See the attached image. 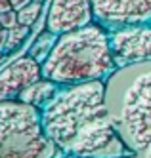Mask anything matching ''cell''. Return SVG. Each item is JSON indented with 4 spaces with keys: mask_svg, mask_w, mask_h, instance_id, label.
<instances>
[{
    "mask_svg": "<svg viewBox=\"0 0 151 158\" xmlns=\"http://www.w3.org/2000/svg\"><path fill=\"white\" fill-rule=\"evenodd\" d=\"M60 84L54 82V80H48V78H38V80H34L33 84H29L23 92L17 95V101H21V103H27L34 109L42 110L46 105L50 103V101L57 95V92H60Z\"/></svg>",
    "mask_w": 151,
    "mask_h": 158,
    "instance_id": "9c48e42d",
    "label": "cell"
},
{
    "mask_svg": "<svg viewBox=\"0 0 151 158\" xmlns=\"http://www.w3.org/2000/svg\"><path fill=\"white\" fill-rule=\"evenodd\" d=\"M6 42H8V29L0 31V53L6 52Z\"/></svg>",
    "mask_w": 151,
    "mask_h": 158,
    "instance_id": "5bb4252c",
    "label": "cell"
},
{
    "mask_svg": "<svg viewBox=\"0 0 151 158\" xmlns=\"http://www.w3.org/2000/svg\"><path fill=\"white\" fill-rule=\"evenodd\" d=\"M40 110L17 99L0 103V158H56Z\"/></svg>",
    "mask_w": 151,
    "mask_h": 158,
    "instance_id": "277c9868",
    "label": "cell"
},
{
    "mask_svg": "<svg viewBox=\"0 0 151 158\" xmlns=\"http://www.w3.org/2000/svg\"><path fill=\"white\" fill-rule=\"evenodd\" d=\"M10 2H11V8H14L16 12H19L21 8H25L27 4H31L33 0H10Z\"/></svg>",
    "mask_w": 151,
    "mask_h": 158,
    "instance_id": "9a60e30c",
    "label": "cell"
},
{
    "mask_svg": "<svg viewBox=\"0 0 151 158\" xmlns=\"http://www.w3.org/2000/svg\"><path fill=\"white\" fill-rule=\"evenodd\" d=\"M34 2H40V4H42V2H44V0H34Z\"/></svg>",
    "mask_w": 151,
    "mask_h": 158,
    "instance_id": "ac0fdd59",
    "label": "cell"
},
{
    "mask_svg": "<svg viewBox=\"0 0 151 158\" xmlns=\"http://www.w3.org/2000/svg\"><path fill=\"white\" fill-rule=\"evenodd\" d=\"M10 10H14V8H11V2H10V0H0V14L10 12Z\"/></svg>",
    "mask_w": 151,
    "mask_h": 158,
    "instance_id": "2e32d148",
    "label": "cell"
},
{
    "mask_svg": "<svg viewBox=\"0 0 151 158\" xmlns=\"http://www.w3.org/2000/svg\"><path fill=\"white\" fill-rule=\"evenodd\" d=\"M40 71L44 78L60 86L109 78L117 71L109 46V31L92 21L90 25L57 35Z\"/></svg>",
    "mask_w": 151,
    "mask_h": 158,
    "instance_id": "3957f363",
    "label": "cell"
},
{
    "mask_svg": "<svg viewBox=\"0 0 151 158\" xmlns=\"http://www.w3.org/2000/svg\"><path fill=\"white\" fill-rule=\"evenodd\" d=\"M40 14H42V4L33 0L31 4H27L25 8H21L19 12H17V21H19V25L31 27V25H34V21L38 19Z\"/></svg>",
    "mask_w": 151,
    "mask_h": 158,
    "instance_id": "8fae6325",
    "label": "cell"
},
{
    "mask_svg": "<svg viewBox=\"0 0 151 158\" xmlns=\"http://www.w3.org/2000/svg\"><path fill=\"white\" fill-rule=\"evenodd\" d=\"M105 101L132 158H151V61L115 71L105 82Z\"/></svg>",
    "mask_w": 151,
    "mask_h": 158,
    "instance_id": "7a4b0ae2",
    "label": "cell"
},
{
    "mask_svg": "<svg viewBox=\"0 0 151 158\" xmlns=\"http://www.w3.org/2000/svg\"><path fill=\"white\" fill-rule=\"evenodd\" d=\"M109 46L117 69L151 61V23L111 29Z\"/></svg>",
    "mask_w": 151,
    "mask_h": 158,
    "instance_id": "5b68a950",
    "label": "cell"
},
{
    "mask_svg": "<svg viewBox=\"0 0 151 158\" xmlns=\"http://www.w3.org/2000/svg\"><path fill=\"white\" fill-rule=\"evenodd\" d=\"M29 27L27 25H16L14 29H8V42H6V52H14L17 50L23 40L29 36Z\"/></svg>",
    "mask_w": 151,
    "mask_h": 158,
    "instance_id": "7c38bea8",
    "label": "cell"
},
{
    "mask_svg": "<svg viewBox=\"0 0 151 158\" xmlns=\"http://www.w3.org/2000/svg\"><path fill=\"white\" fill-rule=\"evenodd\" d=\"M94 21L107 31L151 23V0H90Z\"/></svg>",
    "mask_w": 151,
    "mask_h": 158,
    "instance_id": "8992f818",
    "label": "cell"
},
{
    "mask_svg": "<svg viewBox=\"0 0 151 158\" xmlns=\"http://www.w3.org/2000/svg\"><path fill=\"white\" fill-rule=\"evenodd\" d=\"M94 21L90 0H52L46 15V29L54 35H61L90 25Z\"/></svg>",
    "mask_w": 151,
    "mask_h": 158,
    "instance_id": "52a82bcc",
    "label": "cell"
},
{
    "mask_svg": "<svg viewBox=\"0 0 151 158\" xmlns=\"http://www.w3.org/2000/svg\"><path fill=\"white\" fill-rule=\"evenodd\" d=\"M38 78H42L40 63L34 61L31 55H23L10 63L6 69L0 71V103L17 99L23 89Z\"/></svg>",
    "mask_w": 151,
    "mask_h": 158,
    "instance_id": "ba28073f",
    "label": "cell"
},
{
    "mask_svg": "<svg viewBox=\"0 0 151 158\" xmlns=\"http://www.w3.org/2000/svg\"><path fill=\"white\" fill-rule=\"evenodd\" d=\"M46 135L57 151L80 158H132L115 130L105 80L63 86L40 110Z\"/></svg>",
    "mask_w": 151,
    "mask_h": 158,
    "instance_id": "6da1fadb",
    "label": "cell"
},
{
    "mask_svg": "<svg viewBox=\"0 0 151 158\" xmlns=\"http://www.w3.org/2000/svg\"><path fill=\"white\" fill-rule=\"evenodd\" d=\"M67 158H80V156H67Z\"/></svg>",
    "mask_w": 151,
    "mask_h": 158,
    "instance_id": "e0dca14e",
    "label": "cell"
},
{
    "mask_svg": "<svg viewBox=\"0 0 151 158\" xmlns=\"http://www.w3.org/2000/svg\"><path fill=\"white\" fill-rule=\"evenodd\" d=\"M56 40H57V35L50 32L48 29L42 31L40 35L37 36V40H34V44L31 46V50H29V53H27V55H31L34 61H38V63L42 65V63H44V59L48 57V53L52 52Z\"/></svg>",
    "mask_w": 151,
    "mask_h": 158,
    "instance_id": "30bf717a",
    "label": "cell"
},
{
    "mask_svg": "<svg viewBox=\"0 0 151 158\" xmlns=\"http://www.w3.org/2000/svg\"><path fill=\"white\" fill-rule=\"evenodd\" d=\"M0 25H2V29H14L16 25H19L16 10H10V12L0 14Z\"/></svg>",
    "mask_w": 151,
    "mask_h": 158,
    "instance_id": "4fadbf2b",
    "label": "cell"
},
{
    "mask_svg": "<svg viewBox=\"0 0 151 158\" xmlns=\"http://www.w3.org/2000/svg\"><path fill=\"white\" fill-rule=\"evenodd\" d=\"M0 31H2V25H0Z\"/></svg>",
    "mask_w": 151,
    "mask_h": 158,
    "instance_id": "d6986e66",
    "label": "cell"
}]
</instances>
